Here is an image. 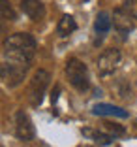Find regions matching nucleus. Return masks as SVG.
<instances>
[{
  "label": "nucleus",
  "instance_id": "f03ea898",
  "mask_svg": "<svg viewBox=\"0 0 137 147\" xmlns=\"http://www.w3.org/2000/svg\"><path fill=\"white\" fill-rule=\"evenodd\" d=\"M66 76H68L70 83H72L77 91H86L90 87L86 64L81 62L79 59H70V61L66 62Z\"/></svg>",
  "mask_w": 137,
  "mask_h": 147
},
{
  "label": "nucleus",
  "instance_id": "2eb2a0df",
  "mask_svg": "<svg viewBox=\"0 0 137 147\" xmlns=\"http://www.w3.org/2000/svg\"><path fill=\"white\" fill-rule=\"evenodd\" d=\"M103 125H105V130H109L113 136H120V134H124V132H126L124 126L115 125V123H103Z\"/></svg>",
  "mask_w": 137,
  "mask_h": 147
},
{
  "label": "nucleus",
  "instance_id": "20e7f679",
  "mask_svg": "<svg viewBox=\"0 0 137 147\" xmlns=\"http://www.w3.org/2000/svg\"><path fill=\"white\" fill-rule=\"evenodd\" d=\"M120 61H122V53H120L118 49H115V47L105 49V51L98 57V62H96L100 76H109V74H113L118 68Z\"/></svg>",
  "mask_w": 137,
  "mask_h": 147
},
{
  "label": "nucleus",
  "instance_id": "f257e3e1",
  "mask_svg": "<svg viewBox=\"0 0 137 147\" xmlns=\"http://www.w3.org/2000/svg\"><path fill=\"white\" fill-rule=\"evenodd\" d=\"M6 62L28 66L36 53V40L26 32H17L4 40Z\"/></svg>",
  "mask_w": 137,
  "mask_h": 147
},
{
  "label": "nucleus",
  "instance_id": "4468645a",
  "mask_svg": "<svg viewBox=\"0 0 137 147\" xmlns=\"http://www.w3.org/2000/svg\"><path fill=\"white\" fill-rule=\"evenodd\" d=\"M122 8H124L133 19H137V0H124V6H122Z\"/></svg>",
  "mask_w": 137,
  "mask_h": 147
},
{
  "label": "nucleus",
  "instance_id": "1a4fd4ad",
  "mask_svg": "<svg viewBox=\"0 0 137 147\" xmlns=\"http://www.w3.org/2000/svg\"><path fill=\"white\" fill-rule=\"evenodd\" d=\"M92 113L94 115H109V117H120V119H126L128 117V111L118 106H113V104H96L92 108Z\"/></svg>",
  "mask_w": 137,
  "mask_h": 147
},
{
  "label": "nucleus",
  "instance_id": "f3484780",
  "mask_svg": "<svg viewBox=\"0 0 137 147\" xmlns=\"http://www.w3.org/2000/svg\"><path fill=\"white\" fill-rule=\"evenodd\" d=\"M2 76H4V64H0V79H2Z\"/></svg>",
  "mask_w": 137,
  "mask_h": 147
},
{
  "label": "nucleus",
  "instance_id": "0eeeda50",
  "mask_svg": "<svg viewBox=\"0 0 137 147\" xmlns=\"http://www.w3.org/2000/svg\"><path fill=\"white\" fill-rule=\"evenodd\" d=\"M21 9L32 21H39L45 15V6L39 0H21Z\"/></svg>",
  "mask_w": 137,
  "mask_h": 147
},
{
  "label": "nucleus",
  "instance_id": "9d476101",
  "mask_svg": "<svg viewBox=\"0 0 137 147\" xmlns=\"http://www.w3.org/2000/svg\"><path fill=\"white\" fill-rule=\"evenodd\" d=\"M77 28V23H75V19L72 17V15H64V17L58 21V26H56V32H58V36H70L73 30Z\"/></svg>",
  "mask_w": 137,
  "mask_h": 147
},
{
  "label": "nucleus",
  "instance_id": "9b49d317",
  "mask_svg": "<svg viewBox=\"0 0 137 147\" xmlns=\"http://www.w3.org/2000/svg\"><path fill=\"white\" fill-rule=\"evenodd\" d=\"M109 28H111V19H109L107 13H100L98 17H96L94 21V30L98 32V34H105V32H109Z\"/></svg>",
  "mask_w": 137,
  "mask_h": 147
},
{
  "label": "nucleus",
  "instance_id": "ddd939ff",
  "mask_svg": "<svg viewBox=\"0 0 137 147\" xmlns=\"http://www.w3.org/2000/svg\"><path fill=\"white\" fill-rule=\"evenodd\" d=\"M83 132H85L86 136H92V138L98 143H102V145H109V143L113 142V138H115L113 134H103V132H94V130H83Z\"/></svg>",
  "mask_w": 137,
  "mask_h": 147
},
{
  "label": "nucleus",
  "instance_id": "39448f33",
  "mask_svg": "<svg viewBox=\"0 0 137 147\" xmlns=\"http://www.w3.org/2000/svg\"><path fill=\"white\" fill-rule=\"evenodd\" d=\"M15 134H17V138L23 140V142H30L36 134L30 117L26 115L23 109H19V111L15 113Z\"/></svg>",
  "mask_w": 137,
  "mask_h": 147
},
{
  "label": "nucleus",
  "instance_id": "7ed1b4c3",
  "mask_svg": "<svg viewBox=\"0 0 137 147\" xmlns=\"http://www.w3.org/2000/svg\"><path fill=\"white\" fill-rule=\"evenodd\" d=\"M49 81H51V74L47 70L39 68L34 72V76L30 79V85H28V100L32 106L41 104L43 94H45V91L49 87Z\"/></svg>",
  "mask_w": 137,
  "mask_h": 147
},
{
  "label": "nucleus",
  "instance_id": "dca6fc26",
  "mask_svg": "<svg viewBox=\"0 0 137 147\" xmlns=\"http://www.w3.org/2000/svg\"><path fill=\"white\" fill-rule=\"evenodd\" d=\"M58 94H60V87H55V89H53V94H51V102L53 104L58 100Z\"/></svg>",
  "mask_w": 137,
  "mask_h": 147
},
{
  "label": "nucleus",
  "instance_id": "423d86ee",
  "mask_svg": "<svg viewBox=\"0 0 137 147\" xmlns=\"http://www.w3.org/2000/svg\"><path fill=\"white\" fill-rule=\"evenodd\" d=\"M26 70H28V66L13 64V62H6V64H4V76H2V79H6L8 87H17L19 83L25 79Z\"/></svg>",
  "mask_w": 137,
  "mask_h": 147
},
{
  "label": "nucleus",
  "instance_id": "f8f14e48",
  "mask_svg": "<svg viewBox=\"0 0 137 147\" xmlns=\"http://www.w3.org/2000/svg\"><path fill=\"white\" fill-rule=\"evenodd\" d=\"M0 15L9 19V21H15L17 19V13L13 9V6L9 4V0H0Z\"/></svg>",
  "mask_w": 137,
  "mask_h": 147
},
{
  "label": "nucleus",
  "instance_id": "6e6552de",
  "mask_svg": "<svg viewBox=\"0 0 137 147\" xmlns=\"http://www.w3.org/2000/svg\"><path fill=\"white\" fill-rule=\"evenodd\" d=\"M115 26L120 32H130L133 30L135 23H133V17L124 8H120V9H115Z\"/></svg>",
  "mask_w": 137,
  "mask_h": 147
}]
</instances>
